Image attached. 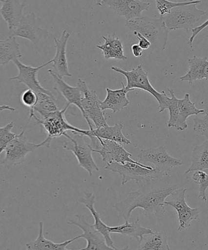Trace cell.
Here are the masks:
<instances>
[{
	"label": "cell",
	"mask_w": 208,
	"mask_h": 250,
	"mask_svg": "<svg viewBox=\"0 0 208 250\" xmlns=\"http://www.w3.org/2000/svg\"><path fill=\"white\" fill-rule=\"evenodd\" d=\"M111 233H117L125 235L129 237H134L139 242L143 239L145 235L153 234V231L150 229L142 227L139 218L133 223L125 222L124 224L117 227H109Z\"/></svg>",
	"instance_id": "4316f807"
},
{
	"label": "cell",
	"mask_w": 208,
	"mask_h": 250,
	"mask_svg": "<svg viewBox=\"0 0 208 250\" xmlns=\"http://www.w3.org/2000/svg\"><path fill=\"white\" fill-rule=\"evenodd\" d=\"M104 40V44L96 45V47L102 51L105 60L110 59L125 61L128 60L124 54V46L122 42L115 35L103 36Z\"/></svg>",
	"instance_id": "484cf974"
},
{
	"label": "cell",
	"mask_w": 208,
	"mask_h": 250,
	"mask_svg": "<svg viewBox=\"0 0 208 250\" xmlns=\"http://www.w3.org/2000/svg\"><path fill=\"white\" fill-rule=\"evenodd\" d=\"M41 19L31 12L22 18L17 28L9 33V36L20 37L30 41L34 45H38L41 41L45 40L49 35L46 29L41 28Z\"/></svg>",
	"instance_id": "8fae6325"
},
{
	"label": "cell",
	"mask_w": 208,
	"mask_h": 250,
	"mask_svg": "<svg viewBox=\"0 0 208 250\" xmlns=\"http://www.w3.org/2000/svg\"><path fill=\"white\" fill-rule=\"evenodd\" d=\"M193 181L199 185V197L205 203L207 202L206 190L208 188V174L204 171H194L192 175Z\"/></svg>",
	"instance_id": "d590c367"
},
{
	"label": "cell",
	"mask_w": 208,
	"mask_h": 250,
	"mask_svg": "<svg viewBox=\"0 0 208 250\" xmlns=\"http://www.w3.org/2000/svg\"><path fill=\"white\" fill-rule=\"evenodd\" d=\"M122 88L121 89L112 90L106 88V97L101 103L103 111L109 109L113 112V114H116L128 106L130 102L127 97V94L131 91L126 89L124 83H122Z\"/></svg>",
	"instance_id": "44dd1931"
},
{
	"label": "cell",
	"mask_w": 208,
	"mask_h": 250,
	"mask_svg": "<svg viewBox=\"0 0 208 250\" xmlns=\"http://www.w3.org/2000/svg\"><path fill=\"white\" fill-rule=\"evenodd\" d=\"M48 72L53 78L54 84H55L54 89L67 100L68 104H73L77 106L82 112L83 117L85 119V115L82 104L83 94L80 88L77 86H70L62 78L58 77L53 72V70H48Z\"/></svg>",
	"instance_id": "ac0fdd59"
},
{
	"label": "cell",
	"mask_w": 208,
	"mask_h": 250,
	"mask_svg": "<svg viewBox=\"0 0 208 250\" xmlns=\"http://www.w3.org/2000/svg\"><path fill=\"white\" fill-rule=\"evenodd\" d=\"M168 91L170 92L171 98H168L167 109L169 111V121L167 123L168 127H175V124L177 123L179 110H178V100L177 97L175 96L174 90L172 89H167Z\"/></svg>",
	"instance_id": "836d02e7"
},
{
	"label": "cell",
	"mask_w": 208,
	"mask_h": 250,
	"mask_svg": "<svg viewBox=\"0 0 208 250\" xmlns=\"http://www.w3.org/2000/svg\"><path fill=\"white\" fill-rule=\"evenodd\" d=\"M21 102L23 106L33 109L38 104V94L31 89L24 90L21 95Z\"/></svg>",
	"instance_id": "8d00e7d4"
},
{
	"label": "cell",
	"mask_w": 208,
	"mask_h": 250,
	"mask_svg": "<svg viewBox=\"0 0 208 250\" xmlns=\"http://www.w3.org/2000/svg\"><path fill=\"white\" fill-rule=\"evenodd\" d=\"M27 126L28 125H26L25 128L21 134L17 135L16 139L5 149L6 154L1 162V165H3L5 167L10 168L13 166L21 165L25 160L29 153L40 148V144L31 143L24 136Z\"/></svg>",
	"instance_id": "ba28073f"
},
{
	"label": "cell",
	"mask_w": 208,
	"mask_h": 250,
	"mask_svg": "<svg viewBox=\"0 0 208 250\" xmlns=\"http://www.w3.org/2000/svg\"><path fill=\"white\" fill-rule=\"evenodd\" d=\"M22 57L20 44L16 37L9 36L6 40L0 41V64L7 65L10 61Z\"/></svg>",
	"instance_id": "83f0119b"
},
{
	"label": "cell",
	"mask_w": 208,
	"mask_h": 250,
	"mask_svg": "<svg viewBox=\"0 0 208 250\" xmlns=\"http://www.w3.org/2000/svg\"><path fill=\"white\" fill-rule=\"evenodd\" d=\"M80 202L84 205L89 210L95 220L94 227L97 231H99L106 240L107 246L111 248L116 249L114 246V241H112L111 236V232H109V227L107 226L102 221L100 213L97 211L95 208V196L92 192H85L84 196L80 198Z\"/></svg>",
	"instance_id": "ffe728a7"
},
{
	"label": "cell",
	"mask_w": 208,
	"mask_h": 250,
	"mask_svg": "<svg viewBox=\"0 0 208 250\" xmlns=\"http://www.w3.org/2000/svg\"><path fill=\"white\" fill-rule=\"evenodd\" d=\"M179 114L175 127L178 131H185L188 127L187 120L190 116H198L205 112L204 109H198L195 103L191 102L190 95L186 94L183 99L178 100Z\"/></svg>",
	"instance_id": "cb8c5ba5"
},
{
	"label": "cell",
	"mask_w": 208,
	"mask_h": 250,
	"mask_svg": "<svg viewBox=\"0 0 208 250\" xmlns=\"http://www.w3.org/2000/svg\"><path fill=\"white\" fill-rule=\"evenodd\" d=\"M104 169L112 172L119 173L122 176V185H126L129 181H135L136 184L145 182L169 175V174L161 172L156 168L145 166L139 163L134 164L126 163L125 164L111 163L107 164Z\"/></svg>",
	"instance_id": "277c9868"
},
{
	"label": "cell",
	"mask_w": 208,
	"mask_h": 250,
	"mask_svg": "<svg viewBox=\"0 0 208 250\" xmlns=\"http://www.w3.org/2000/svg\"><path fill=\"white\" fill-rule=\"evenodd\" d=\"M77 221L68 222V224L75 225L79 227L83 233L78 236L79 239L83 238L87 242V246L82 250H128V247L123 249H113L107 246L104 237L97 231L93 225L87 223L84 215L77 214L75 215Z\"/></svg>",
	"instance_id": "4fadbf2b"
},
{
	"label": "cell",
	"mask_w": 208,
	"mask_h": 250,
	"mask_svg": "<svg viewBox=\"0 0 208 250\" xmlns=\"http://www.w3.org/2000/svg\"><path fill=\"white\" fill-rule=\"evenodd\" d=\"M69 106L70 105L67 104L62 110H59V111L53 112L47 116L42 117L41 119L37 117L34 114L33 110L30 109L28 122L31 119L34 118L35 120L36 124L42 126L47 134L46 138L41 144H39L41 147L46 146L49 148L53 139L62 136H65L68 131H72V132H78V133L82 134L84 136L86 130L73 126L65 119V113Z\"/></svg>",
	"instance_id": "3957f363"
},
{
	"label": "cell",
	"mask_w": 208,
	"mask_h": 250,
	"mask_svg": "<svg viewBox=\"0 0 208 250\" xmlns=\"http://www.w3.org/2000/svg\"><path fill=\"white\" fill-rule=\"evenodd\" d=\"M189 70L185 75L180 78L182 82H187L190 84L195 81L208 80V61L207 57L199 58L194 56L188 60Z\"/></svg>",
	"instance_id": "7402d4cb"
},
{
	"label": "cell",
	"mask_w": 208,
	"mask_h": 250,
	"mask_svg": "<svg viewBox=\"0 0 208 250\" xmlns=\"http://www.w3.org/2000/svg\"><path fill=\"white\" fill-rule=\"evenodd\" d=\"M123 127L124 125L122 124H116L112 126L107 125L100 129L86 130L84 136H95L102 139L116 142L120 144H131V141L127 139L122 133Z\"/></svg>",
	"instance_id": "603a6c76"
},
{
	"label": "cell",
	"mask_w": 208,
	"mask_h": 250,
	"mask_svg": "<svg viewBox=\"0 0 208 250\" xmlns=\"http://www.w3.org/2000/svg\"><path fill=\"white\" fill-rule=\"evenodd\" d=\"M111 69L114 72L121 73L126 78V89L133 91L136 89L143 90L152 95L158 102L161 99V92L156 90L149 81L148 73L144 70L143 65H139L136 68L130 71L122 70L117 67H112Z\"/></svg>",
	"instance_id": "5bb4252c"
},
{
	"label": "cell",
	"mask_w": 208,
	"mask_h": 250,
	"mask_svg": "<svg viewBox=\"0 0 208 250\" xmlns=\"http://www.w3.org/2000/svg\"><path fill=\"white\" fill-rule=\"evenodd\" d=\"M208 26V19L204 23L200 24V26L195 27L194 29H193L192 30V36L190 37L189 41L187 42V43L189 44L190 48L193 47L192 43L194 42V41L196 36L199 34L200 32H202L205 28H206Z\"/></svg>",
	"instance_id": "74e56055"
},
{
	"label": "cell",
	"mask_w": 208,
	"mask_h": 250,
	"mask_svg": "<svg viewBox=\"0 0 208 250\" xmlns=\"http://www.w3.org/2000/svg\"><path fill=\"white\" fill-rule=\"evenodd\" d=\"M99 139L101 142V147L95 153L100 154L102 156V161L104 163H106L107 164L139 163V161H134L131 158L132 154L127 151L121 144L109 140Z\"/></svg>",
	"instance_id": "2e32d148"
},
{
	"label": "cell",
	"mask_w": 208,
	"mask_h": 250,
	"mask_svg": "<svg viewBox=\"0 0 208 250\" xmlns=\"http://www.w3.org/2000/svg\"><path fill=\"white\" fill-rule=\"evenodd\" d=\"M208 169V142L205 141L200 146L193 149L191 165L185 171L186 175L192 171H204Z\"/></svg>",
	"instance_id": "f1b7e54d"
},
{
	"label": "cell",
	"mask_w": 208,
	"mask_h": 250,
	"mask_svg": "<svg viewBox=\"0 0 208 250\" xmlns=\"http://www.w3.org/2000/svg\"><path fill=\"white\" fill-rule=\"evenodd\" d=\"M189 182V178L185 174L169 175L137 184L138 190L129 193L125 199L117 203L114 208L125 222H128L132 212L136 208L143 209L146 217L151 214L163 216L165 213L166 198Z\"/></svg>",
	"instance_id": "6da1fadb"
},
{
	"label": "cell",
	"mask_w": 208,
	"mask_h": 250,
	"mask_svg": "<svg viewBox=\"0 0 208 250\" xmlns=\"http://www.w3.org/2000/svg\"><path fill=\"white\" fill-rule=\"evenodd\" d=\"M39 235L38 238L34 241L29 242L25 244L26 250H67V247L73 242L79 239L78 236L75 238L67 240L62 243H55L50 240L46 239L43 234V223L39 224ZM82 250V249L77 250Z\"/></svg>",
	"instance_id": "d4e9b609"
},
{
	"label": "cell",
	"mask_w": 208,
	"mask_h": 250,
	"mask_svg": "<svg viewBox=\"0 0 208 250\" xmlns=\"http://www.w3.org/2000/svg\"><path fill=\"white\" fill-rule=\"evenodd\" d=\"M131 51L134 57L139 58L143 56V50L138 44H134L131 46Z\"/></svg>",
	"instance_id": "ab89813d"
},
{
	"label": "cell",
	"mask_w": 208,
	"mask_h": 250,
	"mask_svg": "<svg viewBox=\"0 0 208 250\" xmlns=\"http://www.w3.org/2000/svg\"><path fill=\"white\" fill-rule=\"evenodd\" d=\"M204 111L194 119L193 130L195 133L204 136L208 142V104L205 105Z\"/></svg>",
	"instance_id": "d6a6232c"
},
{
	"label": "cell",
	"mask_w": 208,
	"mask_h": 250,
	"mask_svg": "<svg viewBox=\"0 0 208 250\" xmlns=\"http://www.w3.org/2000/svg\"><path fill=\"white\" fill-rule=\"evenodd\" d=\"M201 0H191L183 2H171L167 0H156V7L161 16H165L169 14L173 9L180 6H187L190 4H197L201 3Z\"/></svg>",
	"instance_id": "1f68e13d"
},
{
	"label": "cell",
	"mask_w": 208,
	"mask_h": 250,
	"mask_svg": "<svg viewBox=\"0 0 208 250\" xmlns=\"http://www.w3.org/2000/svg\"><path fill=\"white\" fill-rule=\"evenodd\" d=\"M70 36V34L67 30L62 32L60 39L54 38L56 48V55L52 60L53 72L58 77L62 78L65 77H71L72 75L68 70L67 58V44Z\"/></svg>",
	"instance_id": "e0dca14e"
},
{
	"label": "cell",
	"mask_w": 208,
	"mask_h": 250,
	"mask_svg": "<svg viewBox=\"0 0 208 250\" xmlns=\"http://www.w3.org/2000/svg\"><path fill=\"white\" fill-rule=\"evenodd\" d=\"M131 31L140 33L150 42V52L160 53L165 50L167 45L169 30L163 19L143 16L140 18L126 21L125 25Z\"/></svg>",
	"instance_id": "7a4b0ae2"
},
{
	"label": "cell",
	"mask_w": 208,
	"mask_h": 250,
	"mask_svg": "<svg viewBox=\"0 0 208 250\" xmlns=\"http://www.w3.org/2000/svg\"><path fill=\"white\" fill-rule=\"evenodd\" d=\"M187 188H180L168 197L165 206H170L177 210L178 222V231L182 232L190 227L191 222L197 220L199 216V208H191L186 202Z\"/></svg>",
	"instance_id": "9c48e42d"
},
{
	"label": "cell",
	"mask_w": 208,
	"mask_h": 250,
	"mask_svg": "<svg viewBox=\"0 0 208 250\" xmlns=\"http://www.w3.org/2000/svg\"><path fill=\"white\" fill-rule=\"evenodd\" d=\"M100 6H107L120 16L124 17L126 21L140 18L143 12L147 11L150 3L140 0H102L96 1Z\"/></svg>",
	"instance_id": "7c38bea8"
},
{
	"label": "cell",
	"mask_w": 208,
	"mask_h": 250,
	"mask_svg": "<svg viewBox=\"0 0 208 250\" xmlns=\"http://www.w3.org/2000/svg\"><path fill=\"white\" fill-rule=\"evenodd\" d=\"M12 62L16 65L19 70V74L16 77L10 78L9 80H17L19 83H23L26 86L28 87L29 89L33 90L37 94L44 93L48 95H53L50 90L44 89L41 85L40 82L38 80V72L42 68L46 67V65H50L53 63L52 60L44 63V64L39 66V67H34L31 65L24 64L19 60V59H16Z\"/></svg>",
	"instance_id": "9a60e30c"
},
{
	"label": "cell",
	"mask_w": 208,
	"mask_h": 250,
	"mask_svg": "<svg viewBox=\"0 0 208 250\" xmlns=\"http://www.w3.org/2000/svg\"><path fill=\"white\" fill-rule=\"evenodd\" d=\"M0 9L2 19L6 22L9 33L15 30L24 17L23 11L26 5L14 0H1Z\"/></svg>",
	"instance_id": "d6986e66"
},
{
	"label": "cell",
	"mask_w": 208,
	"mask_h": 250,
	"mask_svg": "<svg viewBox=\"0 0 208 250\" xmlns=\"http://www.w3.org/2000/svg\"><path fill=\"white\" fill-rule=\"evenodd\" d=\"M139 243L136 250H170L167 236L163 232L156 231L146 235Z\"/></svg>",
	"instance_id": "f546056e"
},
{
	"label": "cell",
	"mask_w": 208,
	"mask_h": 250,
	"mask_svg": "<svg viewBox=\"0 0 208 250\" xmlns=\"http://www.w3.org/2000/svg\"><path fill=\"white\" fill-rule=\"evenodd\" d=\"M206 13L204 10L198 9L197 4H190L175 7L169 14L161 17L169 31L178 29L189 31L194 29L195 24Z\"/></svg>",
	"instance_id": "5b68a950"
},
{
	"label": "cell",
	"mask_w": 208,
	"mask_h": 250,
	"mask_svg": "<svg viewBox=\"0 0 208 250\" xmlns=\"http://www.w3.org/2000/svg\"><path fill=\"white\" fill-rule=\"evenodd\" d=\"M14 126V122H11L0 128V154L4 151L9 144L16 139L17 134L11 132Z\"/></svg>",
	"instance_id": "e575fe53"
},
{
	"label": "cell",
	"mask_w": 208,
	"mask_h": 250,
	"mask_svg": "<svg viewBox=\"0 0 208 250\" xmlns=\"http://www.w3.org/2000/svg\"><path fill=\"white\" fill-rule=\"evenodd\" d=\"M3 109L12 110V111H16V109H15L14 108H12V107H9L8 106H4V105H3V106H1V111H2Z\"/></svg>",
	"instance_id": "60d3db41"
},
{
	"label": "cell",
	"mask_w": 208,
	"mask_h": 250,
	"mask_svg": "<svg viewBox=\"0 0 208 250\" xmlns=\"http://www.w3.org/2000/svg\"><path fill=\"white\" fill-rule=\"evenodd\" d=\"M138 158L139 163L143 164H153L157 170L167 174H169L172 168L175 167L181 166L183 164V162L181 159L170 156L165 146H161L156 148L142 149Z\"/></svg>",
	"instance_id": "30bf717a"
},
{
	"label": "cell",
	"mask_w": 208,
	"mask_h": 250,
	"mask_svg": "<svg viewBox=\"0 0 208 250\" xmlns=\"http://www.w3.org/2000/svg\"><path fill=\"white\" fill-rule=\"evenodd\" d=\"M77 87L82 92V107L85 115V121L89 126V129L93 128L90 123L92 121L94 124L95 129H100L107 126L104 111L101 107L102 101L98 97L96 91L90 90L86 83L82 79H78Z\"/></svg>",
	"instance_id": "8992f818"
},
{
	"label": "cell",
	"mask_w": 208,
	"mask_h": 250,
	"mask_svg": "<svg viewBox=\"0 0 208 250\" xmlns=\"http://www.w3.org/2000/svg\"><path fill=\"white\" fill-rule=\"evenodd\" d=\"M38 104L33 110L34 111L38 112L41 117L59 111L54 95L44 94V93H40L38 94Z\"/></svg>",
	"instance_id": "4dcf8cb0"
},
{
	"label": "cell",
	"mask_w": 208,
	"mask_h": 250,
	"mask_svg": "<svg viewBox=\"0 0 208 250\" xmlns=\"http://www.w3.org/2000/svg\"><path fill=\"white\" fill-rule=\"evenodd\" d=\"M72 133L73 137L68 134L65 135L68 141L64 142L63 148L72 151L77 159L78 165L85 169L91 176L94 171L100 170L93 158L92 147L85 142L84 135L76 132Z\"/></svg>",
	"instance_id": "52a82bcc"
},
{
	"label": "cell",
	"mask_w": 208,
	"mask_h": 250,
	"mask_svg": "<svg viewBox=\"0 0 208 250\" xmlns=\"http://www.w3.org/2000/svg\"><path fill=\"white\" fill-rule=\"evenodd\" d=\"M4 250H10L9 249H5Z\"/></svg>",
	"instance_id": "b9f144b4"
},
{
	"label": "cell",
	"mask_w": 208,
	"mask_h": 250,
	"mask_svg": "<svg viewBox=\"0 0 208 250\" xmlns=\"http://www.w3.org/2000/svg\"><path fill=\"white\" fill-rule=\"evenodd\" d=\"M134 35L136 36L137 38L139 40L138 45L140 46V47L144 50H150L151 48V44L150 42L146 39L145 37H144L142 34L137 32H134Z\"/></svg>",
	"instance_id": "f35d334b"
}]
</instances>
